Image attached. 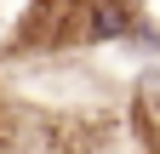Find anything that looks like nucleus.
Returning <instances> with one entry per match:
<instances>
[{
    "label": "nucleus",
    "mask_w": 160,
    "mask_h": 154,
    "mask_svg": "<svg viewBox=\"0 0 160 154\" xmlns=\"http://www.w3.org/2000/svg\"><path fill=\"white\" fill-rule=\"evenodd\" d=\"M0 114H6V103H0Z\"/></svg>",
    "instance_id": "1"
}]
</instances>
